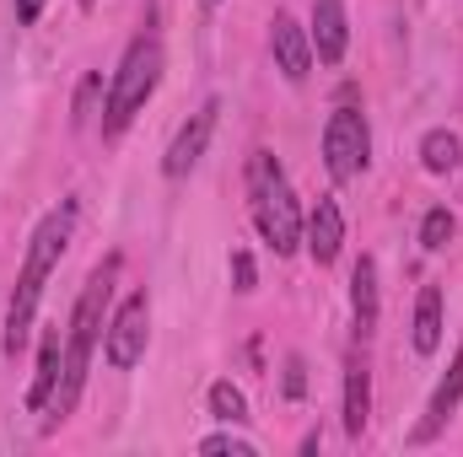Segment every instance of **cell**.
I'll use <instances>...</instances> for the list:
<instances>
[{"label": "cell", "instance_id": "6da1fadb", "mask_svg": "<svg viewBox=\"0 0 463 457\" xmlns=\"http://www.w3.org/2000/svg\"><path fill=\"white\" fill-rule=\"evenodd\" d=\"M76 200H60L27 242V258H22V275H16V291H11V307H5V355H22L27 334H33V318H38V302H43V280L54 275V264L65 258L71 237H76Z\"/></svg>", "mask_w": 463, "mask_h": 457}, {"label": "cell", "instance_id": "7a4b0ae2", "mask_svg": "<svg viewBox=\"0 0 463 457\" xmlns=\"http://www.w3.org/2000/svg\"><path fill=\"white\" fill-rule=\"evenodd\" d=\"M114 275H118V253L103 258L92 269V280L81 285V302L71 312V329H65V366H60V387L49 398V415L65 420L76 404H81V387H87V366H92V350H98V329H103V307L114 296Z\"/></svg>", "mask_w": 463, "mask_h": 457}, {"label": "cell", "instance_id": "3957f363", "mask_svg": "<svg viewBox=\"0 0 463 457\" xmlns=\"http://www.w3.org/2000/svg\"><path fill=\"white\" fill-rule=\"evenodd\" d=\"M248 210H253V227L259 237L286 258L302 247V210H297V194L280 173V162L269 151H253L248 156Z\"/></svg>", "mask_w": 463, "mask_h": 457}, {"label": "cell", "instance_id": "277c9868", "mask_svg": "<svg viewBox=\"0 0 463 457\" xmlns=\"http://www.w3.org/2000/svg\"><path fill=\"white\" fill-rule=\"evenodd\" d=\"M156 81H162V38H156V33H140V38L124 49L114 81H109V103H103V135H109V140L124 135L129 118L151 103Z\"/></svg>", "mask_w": 463, "mask_h": 457}, {"label": "cell", "instance_id": "5b68a950", "mask_svg": "<svg viewBox=\"0 0 463 457\" xmlns=\"http://www.w3.org/2000/svg\"><path fill=\"white\" fill-rule=\"evenodd\" d=\"M366 162H372V129H366V114L350 108V103H340V108L329 114V124H324V167H329L335 183H350V178L366 173Z\"/></svg>", "mask_w": 463, "mask_h": 457}, {"label": "cell", "instance_id": "8992f818", "mask_svg": "<svg viewBox=\"0 0 463 457\" xmlns=\"http://www.w3.org/2000/svg\"><path fill=\"white\" fill-rule=\"evenodd\" d=\"M146 340H151V296L146 291H129L118 302V312L103 329V360L114 371H129L140 355H146Z\"/></svg>", "mask_w": 463, "mask_h": 457}, {"label": "cell", "instance_id": "52a82bcc", "mask_svg": "<svg viewBox=\"0 0 463 457\" xmlns=\"http://www.w3.org/2000/svg\"><path fill=\"white\" fill-rule=\"evenodd\" d=\"M216 114H222V103L211 98V103H200V114H189V124L173 135V145H167V156H162V173H167V178H184V173L200 167V156H205V145H211V135H216Z\"/></svg>", "mask_w": 463, "mask_h": 457}, {"label": "cell", "instance_id": "ba28073f", "mask_svg": "<svg viewBox=\"0 0 463 457\" xmlns=\"http://www.w3.org/2000/svg\"><path fill=\"white\" fill-rule=\"evenodd\" d=\"M458 404H463V344L453 350V366L442 371V382L431 387V404H426V420L415 425V447H426V442H437L442 431H448V420L458 415Z\"/></svg>", "mask_w": 463, "mask_h": 457}, {"label": "cell", "instance_id": "9c48e42d", "mask_svg": "<svg viewBox=\"0 0 463 457\" xmlns=\"http://www.w3.org/2000/svg\"><path fill=\"white\" fill-rule=\"evenodd\" d=\"M269 49H275V65H280V76H286L291 87H302V81L313 76V38H307V27L291 22L286 11L269 22Z\"/></svg>", "mask_w": 463, "mask_h": 457}, {"label": "cell", "instance_id": "30bf717a", "mask_svg": "<svg viewBox=\"0 0 463 457\" xmlns=\"http://www.w3.org/2000/svg\"><path fill=\"white\" fill-rule=\"evenodd\" d=\"M313 54L318 65H340L350 43V22H345V0H313Z\"/></svg>", "mask_w": 463, "mask_h": 457}, {"label": "cell", "instance_id": "8fae6325", "mask_svg": "<svg viewBox=\"0 0 463 457\" xmlns=\"http://www.w3.org/2000/svg\"><path fill=\"white\" fill-rule=\"evenodd\" d=\"M302 242H307V253H313V264H318V269H329V264L340 258L345 216H340V205H335V200H318V205H313V216H307V227H302Z\"/></svg>", "mask_w": 463, "mask_h": 457}, {"label": "cell", "instance_id": "7c38bea8", "mask_svg": "<svg viewBox=\"0 0 463 457\" xmlns=\"http://www.w3.org/2000/svg\"><path fill=\"white\" fill-rule=\"evenodd\" d=\"M350 318H355V334L372 340L377 334V264L361 253L355 269H350Z\"/></svg>", "mask_w": 463, "mask_h": 457}, {"label": "cell", "instance_id": "4fadbf2b", "mask_svg": "<svg viewBox=\"0 0 463 457\" xmlns=\"http://www.w3.org/2000/svg\"><path fill=\"white\" fill-rule=\"evenodd\" d=\"M60 366H65V344H60V329H49L43 344H38V371H33V387H27V409L43 415L54 387H60Z\"/></svg>", "mask_w": 463, "mask_h": 457}, {"label": "cell", "instance_id": "5bb4252c", "mask_svg": "<svg viewBox=\"0 0 463 457\" xmlns=\"http://www.w3.org/2000/svg\"><path fill=\"white\" fill-rule=\"evenodd\" d=\"M366 425H372V371H366V360H350L345 366V436L361 442Z\"/></svg>", "mask_w": 463, "mask_h": 457}, {"label": "cell", "instance_id": "9a60e30c", "mask_svg": "<svg viewBox=\"0 0 463 457\" xmlns=\"http://www.w3.org/2000/svg\"><path fill=\"white\" fill-rule=\"evenodd\" d=\"M410 344H415L420 355H437V350H442V291H437V285H420V296H415Z\"/></svg>", "mask_w": 463, "mask_h": 457}, {"label": "cell", "instance_id": "2e32d148", "mask_svg": "<svg viewBox=\"0 0 463 457\" xmlns=\"http://www.w3.org/2000/svg\"><path fill=\"white\" fill-rule=\"evenodd\" d=\"M458 162H463V145H458L453 129H431V135L420 140V167H426V173H453Z\"/></svg>", "mask_w": 463, "mask_h": 457}, {"label": "cell", "instance_id": "e0dca14e", "mask_svg": "<svg viewBox=\"0 0 463 457\" xmlns=\"http://www.w3.org/2000/svg\"><path fill=\"white\" fill-rule=\"evenodd\" d=\"M453 231H458L453 210H448V205H431L426 221H420V247H426V253H442V247L453 242Z\"/></svg>", "mask_w": 463, "mask_h": 457}, {"label": "cell", "instance_id": "ac0fdd59", "mask_svg": "<svg viewBox=\"0 0 463 457\" xmlns=\"http://www.w3.org/2000/svg\"><path fill=\"white\" fill-rule=\"evenodd\" d=\"M211 415L227 420V425H242V420H248V398H242V387H232V382H211Z\"/></svg>", "mask_w": 463, "mask_h": 457}, {"label": "cell", "instance_id": "d6986e66", "mask_svg": "<svg viewBox=\"0 0 463 457\" xmlns=\"http://www.w3.org/2000/svg\"><path fill=\"white\" fill-rule=\"evenodd\" d=\"M98 92H103V76H87V81L76 87V108H71V124H76V129L92 124V114H98Z\"/></svg>", "mask_w": 463, "mask_h": 457}, {"label": "cell", "instance_id": "ffe728a7", "mask_svg": "<svg viewBox=\"0 0 463 457\" xmlns=\"http://www.w3.org/2000/svg\"><path fill=\"white\" fill-rule=\"evenodd\" d=\"M280 393L297 404V398H307V360L302 355H286V377H280Z\"/></svg>", "mask_w": 463, "mask_h": 457}, {"label": "cell", "instance_id": "44dd1931", "mask_svg": "<svg viewBox=\"0 0 463 457\" xmlns=\"http://www.w3.org/2000/svg\"><path fill=\"white\" fill-rule=\"evenodd\" d=\"M200 452H232V457H253V442H242V436H205L200 442Z\"/></svg>", "mask_w": 463, "mask_h": 457}, {"label": "cell", "instance_id": "7402d4cb", "mask_svg": "<svg viewBox=\"0 0 463 457\" xmlns=\"http://www.w3.org/2000/svg\"><path fill=\"white\" fill-rule=\"evenodd\" d=\"M253 280H259V275H253V253L237 247V253H232V285H237V291H253Z\"/></svg>", "mask_w": 463, "mask_h": 457}, {"label": "cell", "instance_id": "603a6c76", "mask_svg": "<svg viewBox=\"0 0 463 457\" xmlns=\"http://www.w3.org/2000/svg\"><path fill=\"white\" fill-rule=\"evenodd\" d=\"M38 16H43V0H16V22L22 27H33Z\"/></svg>", "mask_w": 463, "mask_h": 457}, {"label": "cell", "instance_id": "cb8c5ba5", "mask_svg": "<svg viewBox=\"0 0 463 457\" xmlns=\"http://www.w3.org/2000/svg\"><path fill=\"white\" fill-rule=\"evenodd\" d=\"M81 5H92V0H81Z\"/></svg>", "mask_w": 463, "mask_h": 457}]
</instances>
